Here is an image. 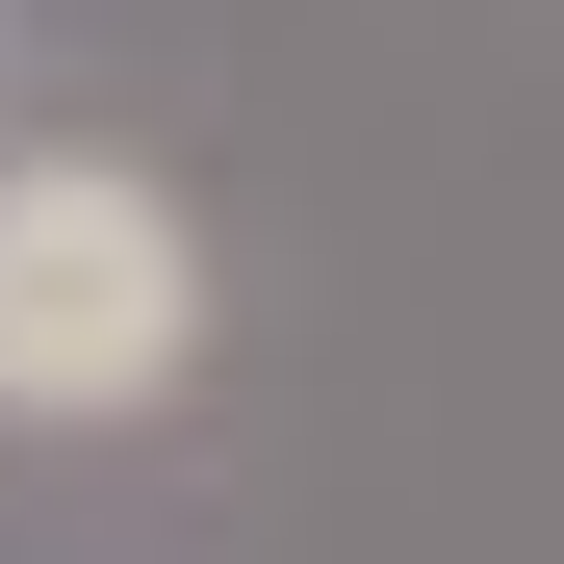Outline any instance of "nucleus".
I'll use <instances>...</instances> for the list:
<instances>
[{
    "instance_id": "obj_1",
    "label": "nucleus",
    "mask_w": 564,
    "mask_h": 564,
    "mask_svg": "<svg viewBox=\"0 0 564 564\" xmlns=\"http://www.w3.org/2000/svg\"><path fill=\"white\" fill-rule=\"evenodd\" d=\"M206 206H180L154 154L104 129H52V154H0V436H129L206 386Z\"/></svg>"
}]
</instances>
